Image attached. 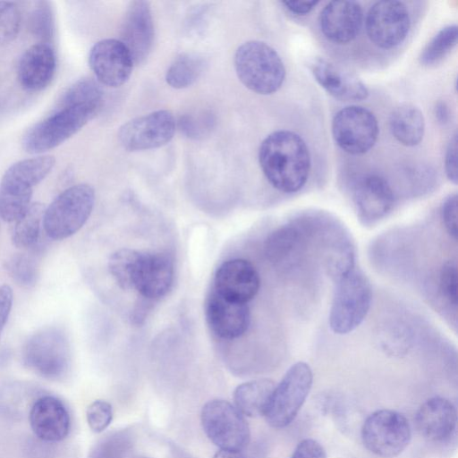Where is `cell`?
Masks as SVG:
<instances>
[{
  "mask_svg": "<svg viewBox=\"0 0 458 458\" xmlns=\"http://www.w3.org/2000/svg\"><path fill=\"white\" fill-rule=\"evenodd\" d=\"M301 233L296 225H285L273 232L266 241L267 258L280 261L290 256L301 242Z\"/></svg>",
  "mask_w": 458,
  "mask_h": 458,
  "instance_id": "obj_29",
  "label": "cell"
},
{
  "mask_svg": "<svg viewBox=\"0 0 458 458\" xmlns=\"http://www.w3.org/2000/svg\"><path fill=\"white\" fill-rule=\"evenodd\" d=\"M313 382L309 364L299 361L292 365L276 385L265 418L273 428L291 424L305 403Z\"/></svg>",
  "mask_w": 458,
  "mask_h": 458,
  "instance_id": "obj_9",
  "label": "cell"
},
{
  "mask_svg": "<svg viewBox=\"0 0 458 458\" xmlns=\"http://www.w3.org/2000/svg\"><path fill=\"white\" fill-rule=\"evenodd\" d=\"M53 156H38L12 165L0 181V216L9 223L18 219L31 204L33 188L55 166Z\"/></svg>",
  "mask_w": 458,
  "mask_h": 458,
  "instance_id": "obj_2",
  "label": "cell"
},
{
  "mask_svg": "<svg viewBox=\"0 0 458 458\" xmlns=\"http://www.w3.org/2000/svg\"><path fill=\"white\" fill-rule=\"evenodd\" d=\"M457 38L456 25L441 29L421 52V64L430 66L440 62L456 45Z\"/></svg>",
  "mask_w": 458,
  "mask_h": 458,
  "instance_id": "obj_30",
  "label": "cell"
},
{
  "mask_svg": "<svg viewBox=\"0 0 458 458\" xmlns=\"http://www.w3.org/2000/svg\"><path fill=\"white\" fill-rule=\"evenodd\" d=\"M389 126L395 140L407 147L420 144L424 136V116L421 111L411 103H403L392 111Z\"/></svg>",
  "mask_w": 458,
  "mask_h": 458,
  "instance_id": "obj_25",
  "label": "cell"
},
{
  "mask_svg": "<svg viewBox=\"0 0 458 458\" xmlns=\"http://www.w3.org/2000/svg\"><path fill=\"white\" fill-rule=\"evenodd\" d=\"M205 315L210 329L224 339H234L242 335L250 320L246 303L227 300L216 291L207 299Z\"/></svg>",
  "mask_w": 458,
  "mask_h": 458,
  "instance_id": "obj_18",
  "label": "cell"
},
{
  "mask_svg": "<svg viewBox=\"0 0 458 458\" xmlns=\"http://www.w3.org/2000/svg\"><path fill=\"white\" fill-rule=\"evenodd\" d=\"M30 428L39 439L55 443L64 440L70 431V414L64 404L55 396L37 399L29 414Z\"/></svg>",
  "mask_w": 458,
  "mask_h": 458,
  "instance_id": "obj_20",
  "label": "cell"
},
{
  "mask_svg": "<svg viewBox=\"0 0 458 458\" xmlns=\"http://www.w3.org/2000/svg\"><path fill=\"white\" fill-rule=\"evenodd\" d=\"M259 284V276L255 267L243 259L224 262L214 278V291L227 300L242 303H247L255 297Z\"/></svg>",
  "mask_w": 458,
  "mask_h": 458,
  "instance_id": "obj_17",
  "label": "cell"
},
{
  "mask_svg": "<svg viewBox=\"0 0 458 458\" xmlns=\"http://www.w3.org/2000/svg\"><path fill=\"white\" fill-rule=\"evenodd\" d=\"M101 105L58 104L55 111L24 134L22 147L30 154L52 149L77 133L98 112Z\"/></svg>",
  "mask_w": 458,
  "mask_h": 458,
  "instance_id": "obj_4",
  "label": "cell"
},
{
  "mask_svg": "<svg viewBox=\"0 0 458 458\" xmlns=\"http://www.w3.org/2000/svg\"><path fill=\"white\" fill-rule=\"evenodd\" d=\"M234 68L241 82L260 95L276 92L285 78V68L278 53L259 40L247 41L237 48Z\"/></svg>",
  "mask_w": 458,
  "mask_h": 458,
  "instance_id": "obj_3",
  "label": "cell"
},
{
  "mask_svg": "<svg viewBox=\"0 0 458 458\" xmlns=\"http://www.w3.org/2000/svg\"><path fill=\"white\" fill-rule=\"evenodd\" d=\"M360 438L370 453L382 458H393L409 445L411 428L403 414L381 409L369 414L363 421Z\"/></svg>",
  "mask_w": 458,
  "mask_h": 458,
  "instance_id": "obj_8",
  "label": "cell"
},
{
  "mask_svg": "<svg viewBox=\"0 0 458 458\" xmlns=\"http://www.w3.org/2000/svg\"><path fill=\"white\" fill-rule=\"evenodd\" d=\"M281 4L289 12L303 15L309 13L318 4V1H283Z\"/></svg>",
  "mask_w": 458,
  "mask_h": 458,
  "instance_id": "obj_43",
  "label": "cell"
},
{
  "mask_svg": "<svg viewBox=\"0 0 458 458\" xmlns=\"http://www.w3.org/2000/svg\"><path fill=\"white\" fill-rule=\"evenodd\" d=\"M457 267L454 261H448L441 268L439 287L444 298L452 305H457Z\"/></svg>",
  "mask_w": 458,
  "mask_h": 458,
  "instance_id": "obj_37",
  "label": "cell"
},
{
  "mask_svg": "<svg viewBox=\"0 0 458 458\" xmlns=\"http://www.w3.org/2000/svg\"><path fill=\"white\" fill-rule=\"evenodd\" d=\"M21 360L27 369L46 379H62L71 366L69 340L58 327L42 328L24 343Z\"/></svg>",
  "mask_w": 458,
  "mask_h": 458,
  "instance_id": "obj_7",
  "label": "cell"
},
{
  "mask_svg": "<svg viewBox=\"0 0 458 458\" xmlns=\"http://www.w3.org/2000/svg\"><path fill=\"white\" fill-rule=\"evenodd\" d=\"M13 301L12 287L8 284L0 285V337L10 316Z\"/></svg>",
  "mask_w": 458,
  "mask_h": 458,
  "instance_id": "obj_41",
  "label": "cell"
},
{
  "mask_svg": "<svg viewBox=\"0 0 458 458\" xmlns=\"http://www.w3.org/2000/svg\"><path fill=\"white\" fill-rule=\"evenodd\" d=\"M174 275V262L169 255L140 252L132 277V289L144 299L157 301L171 289Z\"/></svg>",
  "mask_w": 458,
  "mask_h": 458,
  "instance_id": "obj_15",
  "label": "cell"
},
{
  "mask_svg": "<svg viewBox=\"0 0 458 458\" xmlns=\"http://www.w3.org/2000/svg\"><path fill=\"white\" fill-rule=\"evenodd\" d=\"M378 131V123L374 114L359 106H348L340 109L332 122V133L335 143L352 155L368 152L376 143Z\"/></svg>",
  "mask_w": 458,
  "mask_h": 458,
  "instance_id": "obj_11",
  "label": "cell"
},
{
  "mask_svg": "<svg viewBox=\"0 0 458 458\" xmlns=\"http://www.w3.org/2000/svg\"><path fill=\"white\" fill-rule=\"evenodd\" d=\"M175 127V119L170 111L157 110L123 123L118 139L128 151L157 148L172 140Z\"/></svg>",
  "mask_w": 458,
  "mask_h": 458,
  "instance_id": "obj_12",
  "label": "cell"
},
{
  "mask_svg": "<svg viewBox=\"0 0 458 458\" xmlns=\"http://www.w3.org/2000/svg\"><path fill=\"white\" fill-rule=\"evenodd\" d=\"M204 59L194 54H182L168 67L165 81L174 89L191 86L204 70Z\"/></svg>",
  "mask_w": 458,
  "mask_h": 458,
  "instance_id": "obj_28",
  "label": "cell"
},
{
  "mask_svg": "<svg viewBox=\"0 0 458 458\" xmlns=\"http://www.w3.org/2000/svg\"><path fill=\"white\" fill-rule=\"evenodd\" d=\"M215 121L211 112L199 111L184 114L179 121V128L187 137L199 140L210 133Z\"/></svg>",
  "mask_w": 458,
  "mask_h": 458,
  "instance_id": "obj_34",
  "label": "cell"
},
{
  "mask_svg": "<svg viewBox=\"0 0 458 458\" xmlns=\"http://www.w3.org/2000/svg\"><path fill=\"white\" fill-rule=\"evenodd\" d=\"M457 134L451 139L445 152V169L448 179L457 183Z\"/></svg>",
  "mask_w": 458,
  "mask_h": 458,
  "instance_id": "obj_40",
  "label": "cell"
},
{
  "mask_svg": "<svg viewBox=\"0 0 458 458\" xmlns=\"http://www.w3.org/2000/svg\"><path fill=\"white\" fill-rule=\"evenodd\" d=\"M89 64L98 82L116 88L129 80L134 62L127 47L119 39L106 38L91 47Z\"/></svg>",
  "mask_w": 458,
  "mask_h": 458,
  "instance_id": "obj_14",
  "label": "cell"
},
{
  "mask_svg": "<svg viewBox=\"0 0 458 458\" xmlns=\"http://www.w3.org/2000/svg\"><path fill=\"white\" fill-rule=\"evenodd\" d=\"M103 90L98 82L90 78L81 79L72 85L63 95L58 104L101 105Z\"/></svg>",
  "mask_w": 458,
  "mask_h": 458,
  "instance_id": "obj_33",
  "label": "cell"
},
{
  "mask_svg": "<svg viewBox=\"0 0 458 458\" xmlns=\"http://www.w3.org/2000/svg\"><path fill=\"white\" fill-rule=\"evenodd\" d=\"M21 12L16 4L0 1V44L13 41L21 26Z\"/></svg>",
  "mask_w": 458,
  "mask_h": 458,
  "instance_id": "obj_35",
  "label": "cell"
},
{
  "mask_svg": "<svg viewBox=\"0 0 458 458\" xmlns=\"http://www.w3.org/2000/svg\"><path fill=\"white\" fill-rule=\"evenodd\" d=\"M213 458H247L242 451L219 449Z\"/></svg>",
  "mask_w": 458,
  "mask_h": 458,
  "instance_id": "obj_45",
  "label": "cell"
},
{
  "mask_svg": "<svg viewBox=\"0 0 458 458\" xmlns=\"http://www.w3.org/2000/svg\"><path fill=\"white\" fill-rule=\"evenodd\" d=\"M290 458H327V453L319 442L305 438L297 445Z\"/></svg>",
  "mask_w": 458,
  "mask_h": 458,
  "instance_id": "obj_39",
  "label": "cell"
},
{
  "mask_svg": "<svg viewBox=\"0 0 458 458\" xmlns=\"http://www.w3.org/2000/svg\"><path fill=\"white\" fill-rule=\"evenodd\" d=\"M56 68L53 47L47 43L30 47L21 55L18 65V79L23 89L39 91L52 81Z\"/></svg>",
  "mask_w": 458,
  "mask_h": 458,
  "instance_id": "obj_24",
  "label": "cell"
},
{
  "mask_svg": "<svg viewBox=\"0 0 458 458\" xmlns=\"http://www.w3.org/2000/svg\"><path fill=\"white\" fill-rule=\"evenodd\" d=\"M435 115L438 123L445 124L448 122L450 114L448 106L445 102H438L435 107Z\"/></svg>",
  "mask_w": 458,
  "mask_h": 458,
  "instance_id": "obj_44",
  "label": "cell"
},
{
  "mask_svg": "<svg viewBox=\"0 0 458 458\" xmlns=\"http://www.w3.org/2000/svg\"><path fill=\"white\" fill-rule=\"evenodd\" d=\"M139 256L140 251L131 249H121L110 256L109 272L122 289L132 288V276Z\"/></svg>",
  "mask_w": 458,
  "mask_h": 458,
  "instance_id": "obj_31",
  "label": "cell"
},
{
  "mask_svg": "<svg viewBox=\"0 0 458 458\" xmlns=\"http://www.w3.org/2000/svg\"><path fill=\"white\" fill-rule=\"evenodd\" d=\"M310 70L318 83L336 99L360 101L369 96L368 89L356 76L324 58L314 59Z\"/></svg>",
  "mask_w": 458,
  "mask_h": 458,
  "instance_id": "obj_23",
  "label": "cell"
},
{
  "mask_svg": "<svg viewBox=\"0 0 458 458\" xmlns=\"http://www.w3.org/2000/svg\"><path fill=\"white\" fill-rule=\"evenodd\" d=\"M154 23L148 2L132 1L125 12L120 41L129 50L134 64L143 63L154 42Z\"/></svg>",
  "mask_w": 458,
  "mask_h": 458,
  "instance_id": "obj_16",
  "label": "cell"
},
{
  "mask_svg": "<svg viewBox=\"0 0 458 458\" xmlns=\"http://www.w3.org/2000/svg\"><path fill=\"white\" fill-rule=\"evenodd\" d=\"M352 199L359 217L366 223L384 217L394 201L391 186L377 174L361 177L354 186Z\"/></svg>",
  "mask_w": 458,
  "mask_h": 458,
  "instance_id": "obj_22",
  "label": "cell"
},
{
  "mask_svg": "<svg viewBox=\"0 0 458 458\" xmlns=\"http://www.w3.org/2000/svg\"><path fill=\"white\" fill-rule=\"evenodd\" d=\"M363 21L362 8L355 1H331L319 15L323 35L335 44H346L360 32Z\"/></svg>",
  "mask_w": 458,
  "mask_h": 458,
  "instance_id": "obj_19",
  "label": "cell"
},
{
  "mask_svg": "<svg viewBox=\"0 0 458 458\" xmlns=\"http://www.w3.org/2000/svg\"><path fill=\"white\" fill-rule=\"evenodd\" d=\"M275 386V382L267 378L244 382L234 389L233 405L244 416H265Z\"/></svg>",
  "mask_w": 458,
  "mask_h": 458,
  "instance_id": "obj_26",
  "label": "cell"
},
{
  "mask_svg": "<svg viewBox=\"0 0 458 458\" xmlns=\"http://www.w3.org/2000/svg\"><path fill=\"white\" fill-rule=\"evenodd\" d=\"M47 8L37 10L34 14V29L40 31V35L49 36L52 30L51 15Z\"/></svg>",
  "mask_w": 458,
  "mask_h": 458,
  "instance_id": "obj_42",
  "label": "cell"
},
{
  "mask_svg": "<svg viewBox=\"0 0 458 458\" xmlns=\"http://www.w3.org/2000/svg\"><path fill=\"white\" fill-rule=\"evenodd\" d=\"M6 269L12 279L23 288H32L38 279L37 260L27 253H16L6 263Z\"/></svg>",
  "mask_w": 458,
  "mask_h": 458,
  "instance_id": "obj_32",
  "label": "cell"
},
{
  "mask_svg": "<svg viewBox=\"0 0 458 458\" xmlns=\"http://www.w3.org/2000/svg\"><path fill=\"white\" fill-rule=\"evenodd\" d=\"M328 322L337 335H346L356 329L366 318L372 300L368 278L352 268L336 280Z\"/></svg>",
  "mask_w": 458,
  "mask_h": 458,
  "instance_id": "obj_6",
  "label": "cell"
},
{
  "mask_svg": "<svg viewBox=\"0 0 458 458\" xmlns=\"http://www.w3.org/2000/svg\"><path fill=\"white\" fill-rule=\"evenodd\" d=\"M411 26L407 6L400 1H378L366 16V31L369 40L377 47L391 49L407 37Z\"/></svg>",
  "mask_w": 458,
  "mask_h": 458,
  "instance_id": "obj_13",
  "label": "cell"
},
{
  "mask_svg": "<svg viewBox=\"0 0 458 458\" xmlns=\"http://www.w3.org/2000/svg\"><path fill=\"white\" fill-rule=\"evenodd\" d=\"M86 419L89 428L95 433L104 431L113 419L112 405L105 400H95L86 410Z\"/></svg>",
  "mask_w": 458,
  "mask_h": 458,
  "instance_id": "obj_36",
  "label": "cell"
},
{
  "mask_svg": "<svg viewBox=\"0 0 458 458\" xmlns=\"http://www.w3.org/2000/svg\"><path fill=\"white\" fill-rule=\"evenodd\" d=\"M259 161L268 182L284 193L298 191L309 177V148L291 131L280 130L267 136L259 147Z\"/></svg>",
  "mask_w": 458,
  "mask_h": 458,
  "instance_id": "obj_1",
  "label": "cell"
},
{
  "mask_svg": "<svg viewBox=\"0 0 458 458\" xmlns=\"http://www.w3.org/2000/svg\"><path fill=\"white\" fill-rule=\"evenodd\" d=\"M94 203L95 191L90 185L80 183L67 188L45 208V233L54 241L71 237L85 225Z\"/></svg>",
  "mask_w": 458,
  "mask_h": 458,
  "instance_id": "obj_5",
  "label": "cell"
},
{
  "mask_svg": "<svg viewBox=\"0 0 458 458\" xmlns=\"http://www.w3.org/2000/svg\"><path fill=\"white\" fill-rule=\"evenodd\" d=\"M443 223L448 233L457 238V195L451 194L444 201L441 209Z\"/></svg>",
  "mask_w": 458,
  "mask_h": 458,
  "instance_id": "obj_38",
  "label": "cell"
},
{
  "mask_svg": "<svg viewBox=\"0 0 458 458\" xmlns=\"http://www.w3.org/2000/svg\"><path fill=\"white\" fill-rule=\"evenodd\" d=\"M45 208L46 207L40 202L31 203L13 222L12 242L16 248L29 250L37 245L43 229Z\"/></svg>",
  "mask_w": 458,
  "mask_h": 458,
  "instance_id": "obj_27",
  "label": "cell"
},
{
  "mask_svg": "<svg viewBox=\"0 0 458 458\" xmlns=\"http://www.w3.org/2000/svg\"><path fill=\"white\" fill-rule=\"evenodd\" d=\"M414 420L419 433L423 437L433 442H444L455 432L456 407L445 397L434 396L420 406Z\"/></svg>",
  "mask_w": 458,
  "mask_h": 458,
  "instance_id": "obj_21",
  "label": "cell"
},
{
  "mask_svg": "<svg viewBox=\"0 0 458 458\" xmlns=\"http://www.w3.org/2000/svg\"><path fill=\"white\" fill-rule=\"evenodd\" d=\"M203 431L222 450L242 451L250 442V428L245 416L231 403L210 400L200 412Z\"/></svg>",
  "mask_w": 458,
  "mask_h": 458,
  "instance_id": "obj_10",
  "label": "cell"
}]
</instances>
